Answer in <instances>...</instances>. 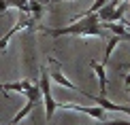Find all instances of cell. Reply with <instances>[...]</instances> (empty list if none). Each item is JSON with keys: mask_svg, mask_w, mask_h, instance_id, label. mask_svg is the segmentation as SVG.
Listing matches in <instances>:
<instances>
[{"mask_svg": "<svg viewBox=\"0 0 130 125\" xmlns=\"http://www.w3.org/2000/svg\"><path fill=\"white\" fill-rule=\"evenodd\" d=\"M41 32L53 36V38H62V36H94V38H105L107 32L100 26L98 15H85V17H77L70 19L68 26H62V28H45L41 26Z\"/></svg>", "mask_w": 130, "mask_h": 125, "instance_id": "obj_1", "label": "cell"}, {"mask_svg": "<svg viewBox=\"0 0 130 125\" xmlns=\"http://www.w3.org/2000/svg\"><path fill=\"white\" fill-rule=\"evenodd\" d=\"M51 77L47 70H41V81H39V87H41V93H43V102H45V119L51 121L53 112L58 110V102L53 100V93H51Z\"/></svg>", "mask_w": 130, "mask_h": 125, "instance_id": "obj_2", "label": "cell"}, {"mask_svg": "<svg viewBox=\"0 0 130 125\" xmlns=\"http://www.w3.org/2000/svg\"><path fill=\"white\" fill-rule=\"evenodd\" d=\"M36 21L30 17V15H24V13H19V19H17V23L13 26V28H11L7 34L2 36V38H0V51H7L9 49V42H11V38H13L15 34H19L21 30H28V28H32V26H34Z\"/></svg>", "mask_w": 130, "mask_h": 125, "instance_id": "obj_3", "label": "cell"}, {"mask_svg": "<svg viewBox=\"0 0 130 125\" xmlns=\"http://www.w3.org/2000/svg\"><path fill=\"white\" fill-rule=\"evenodd\" d=\"M47 62H49V66H51L49 77H51V81H53V83H56V85H60V87H64V89H70V91H77V93H79V91H81V87H77V85L73 83V81H68V79L62 74L60 62H56L53 57H49Z\"/></svg>", "mask_w": 130, "mask_h": 125, "instance_id": "obj_4", "label": "cell"}, {"mask_svg": "<svg viewBox=\"0 0 130 125\" xmlns=\"http://www.w3.org/2000/svg\"><path fill=\"white\" fill-rule=\"evenodd\" d=\"M58 108L83 112V115L96 119V121H102V119H105V108H100V106H81V104H70V102H66V104H58Z\"/></svg>", "mask_w": 130, "mask_h": 125, "instance_id": "obj_5", "label": "cell"}, {"mask_svg": "<svg viewBox=\"0 0 130 125\" xmlns=\"http://www.w3.org/2000/svg\"><path fill=\"white\" fill-rule=\"evenodd\" d=\"M90 68L96 72V79H98V85H100V95H107V64L102 62H96V59H90Z\"/></svg>", "mask_w": 130, "mask_h": 125, "instance_id": "obj_6", "label": "cell"}, {"mask_svg": "<svg viewBox=\"0 0 130 125\" xmlns=\"http://www.w3.org/2000/svg\"><path fill=\"white\" fill-rule=\"evenodd\" d=\"M28 15L34 21H41V17L45 15V4L41 0H28Z\"/></svg>", "mask_w": 130, "mask_h": 125, "instance_id": "obj_7", "label": "cell"}, {"mask_svg": "<svg viewBox=\"0 0 130 125\" xmlns=\"http://www.w3.org/2000/svg\"><path fill=\"white\" fill-rule=\"evenodd\" d=\"M34 106H36V102L28 100V104H26V106H24V108H21V110L17 112V115H15L13 119H11V123H9V125H17V123L21 121V119H26V117H28V115H30L32 110H34Z\"/></svg>", "mask_w": 130, "mask_h": 125, "instance_id": "obj_8", "label": "cell"}, {"mask_svg": "<svg viewBox=\"0 0 130 125\" xmlns=\"http://www.w3.org/2000/svg\"><path fill=\"white\" fill-rule=\"evenodd\" d=\"M117 4H120V0H109V2H107L105 7H102L98 13H96V15H98V19H100V21H107V19L111 17V13L115 11V7H117Z\"/></svg>", "mask_w": 130, "mask_h": 125, "instance_id": "obj_9", "label": "cell"}, {"mask_svg": "<svg viewBox=\"0 0 130 125\" xmlns=\"http://www.w3.org/2000/svg\"><path fill=\"white\" fill-rule=\"evenodd\" d=\"M30 85H32L30 81H15V83H4V91H19V93H26Z\"/></svg>", "mask_w": 130, "mask_h": 125, "instance_id": "obj_10", "label": "cell"}, {"mask_svg": "<svg viewBox=\"0 0 130 125\" xmlns=\"http://www.w3.org/2000/svg\"><path fill=\"white\" fill-rule=\"evenodd\" d=\"M107 40H109V42H107V49H105V57H102V64H107V62H109L111 53L115 51V47L120 45V40H122V38H120V36H115V34H113L111 38H107Z\"/></svg>", "mask_w": 130, "mask_h": 125, "instance_id": "obj_11", "label": "cell"}, {"mask_svg": "<svg viewBox=\"0 0 130 125\" xmlns=\"http://www.w3.org/2000/svg\"><path fill=\"white\" fill-rule=\"evenodd\" d=\"M126 11H128V2H120V4L115 7V11L111 13V17L107 19V21H120V19L124 17V13H126Z\"/></svg>", "mask_w": 130, "mask_h": 125, "instance_id": "obj_12", "label": "cell"}, {"mask_svg": "<svg viewBox=\"0 0 130 125\" xmlns=\"http://www.w3.org/2000/svg\"><path fill=\"white\" fill-rule=\"evenodd\" d=\"M98 125H130V121H124V119H115V121H107V123H98Z\"/></svg>", "mask_w": 130, "mask_h": 125, "instance_id": "obj_13", "label": "cell"}, {"mask_svg": "<svg viewBox=\"0 0 130 125\" xmlns=\"http://www.w3.org/2000/svg\"><path fill=\"white\" fill-rule=\"evenodd\" d=\"M9 9H11L9 7V0H0V15H4Z\"/></svg>", "mask_w": 130, "mask_h": 125, "instance_id": "obj_14", "label": "cell"}, {"mask_svg": "<svg viewBox=\"0 0 130 125\" xmlns=\"http://www.w3.org/2000/svg\"><path fill=\"white\" fill-rule=\"evenodd\" d=\"M124 85H126V87H130V72L126 74V79H124Z\"/></svg>", "mask_w": 130, "mask_h": 125, "instance_id": "obj_15", "label": "cell"}, {"mask_svg": "<svg viewBox=\"0 0 130 125\" xmlns=\"http://www.w3.org/2000/svg\"><path fill=\"white\" fill-rule=\"evenodd\" d=\"M0 93H4V97H9V91H4V85L0 83Z\"/></svg>", "mask_w": 130, "mask_h": 125, "instance_id": "obj_16", "label": "cell"}, {"mask_svg": "<svg viewBox=\"0 0 130 125\" xmlns=\"http://www.w3.org/2000/svg\"><path fill=\"white\" fill-rule=\"evenodd\" d=\"M120 70H130V64H122V66H120Z\"/></svg>", "mask_w": 130, "mask_h": 125, "instance_id": "obj_17", "label": "cell"}, {"mask_svg": "<svg viewBox=\"0 0 130 125\" xmlns=\"http://www.w3.org/2000/svg\"><path fill=\"white\" fill-rule=\"evenodd\" d=\"M120 2H128V4H130V0H120Z\"/></svg>", "mask_w": 130, "mask_h": 125, "instance_id": "obj_18", "label": "cell"}, {"mask_svg": "<svg viewBox=\"0 0 130 125\" xmlns=\"http://www.w3.org/2000/svg\"><path fill=\"white\" fill-rule=\"evenodd\" d=\"M126 91H128V93H130V87H126Z\"/></svg>", "mask_w": 130, "mask_h": 125, "instance_id": "obj_19", "label": "cell"}, {"mask_svg": "<svg viewBox=\"0 0 130 125\" xmlns=\"http://www.w3.org/2000/svg\"><path fill=\"white\" fill-rule=\"evenodd\" d=\"M41 2H43V0H41Z\"/></svg>", "mask_w": 130, "mask_h": 125, "instance_id": "obj_20", "label": "cell"}]
</instances>
